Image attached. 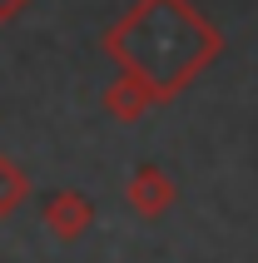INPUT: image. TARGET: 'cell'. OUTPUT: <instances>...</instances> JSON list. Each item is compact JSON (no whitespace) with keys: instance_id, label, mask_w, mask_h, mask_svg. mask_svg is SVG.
Returning a JSON list of instances; mask_svg holds the SVG:
<instances>
[{"instance_id":"cell-4","label":"cell","mask_w":258,"mask_h":263,"mask_svg":"<svg viewBox=\"0 0 258 263\" xmlns=\"http://www.w3.org/2000/svg\"><path fill=\"white\" fill-rule=\"evenodd\" d=\"M154 104H159V95L149 89V80H144V74H134V70H124L115 85L104 89V109H109L115 119H124V124L144 119L149 109H154Z\"/></svg>"},{"instance_id":"cell-6","label":"cell","mask_w":258,"mask_h":263,"mask_svg":"<svg viewBox=\"0 0 258 263\" xmlns=\"http://www.w3.org/2000/svg\"><path fill=\"white\" fill-rule=\"evenodd\" d=\"M20 5H25V0H0V20H15V15H20Z\"/></svg>"},{"instance_id":"cell-2","label":"cell","mask_w":258,"mask_h":263,"mask_svg":"<svg viewBox=\"0 0 258 263\" xmlns=\"http://www.w3.org/2000/svg\"><path fill=\"white\" fill-rule=\"evenodd\" d=\"M124 199H129V209H134L139 219H159V214H169V209H174L179 184H174L159 164H139V169L129 174V184H124Z\"/></svg>"},{"instance_id":"cell-3","label":"cell","mask_w":258,"mask_h":263,"mask_svg":"<svg viewBox=\"0 0 258 263\" xmlns=\"http://www.w3.org/2000/svg\"><path fill=\"white\" fill-rule=\"evenodd\" d=\"M89 223H95V204H89L80 189L50 194V204H45V229H50L55 243H75V238H85Z\"/></svg>"},{"instance_id":"cell-5","label":"cell","mask_w":258,"mask_h":263,"mask_svg":"<svg viewBox=\"0 0 258 263\" xmlns=\"http://www.w3.org/2000/svg\"><path fill=\"white\" fill-rule=\"evenodd\" d=\"M25 194H30V179L25 169L10 159V154H0V219H10L15 209L25 204Z\"/></svg>"},{"instance_id":"cell-1","label":"cell","mask_w":258,"mask_h":263,"mask_svg":"<svg viewBox=\"0 0 258 263\" xmlns=\"http://www.w3.org/2000/svg\"><path fill=\"white\" fill-rule=\"evenodd\" d=\"M104 40H154V50H134V55L119 60V65L144 74L149 89L159 95V104L174 100V95L199 70H209L218 60V50H224V35H218L189 0H139V5L129 10V20H119Z\"/></svg>"}]
</instances>
